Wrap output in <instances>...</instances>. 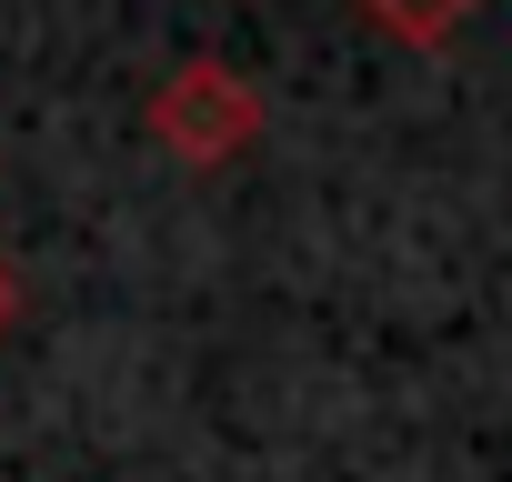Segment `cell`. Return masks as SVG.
I'll return each instance as SVG.
<instances>
[{"label": "cell", "instance_id": "obj_3", "mask_svg": "<svg viewBox=\"0 0 512 482\" xmlns=\"http://www.w3.org/2000/svg\"><path fill=\"white\" fill-rule=\"evenodd\" d=\"M11 322H21V262L0 252V342H11Z\"/></svg>", "mask_w": 512, "mask_h": 482}, {"label": "cell", "instance_id": "obj_2", "mask_svg": "<svg viewBox=\"0 0 512 482\" xmlns=\"http://www.w3.org/2000/svg\"><path fill=\"white\" fill-rule=\"evenodd\" d=\"M472 11H482V0H362V21H372L392 51H442Z\"/></svg>", "mask_w": 512, "mask_h": 482}, {"label": "cell", "instance_id": "obj_1", "mask_svg": "<svg viewBox=\"0 0 512 482\" xmlns=\"http://www.w3.org/2000/svg\"><path fill=\"white\" fill-rule=\"evenodd\" d=\"M141 131H151L181 171H231V161L262 151L272 111H262V81H251V71H231V61L191 51V61H171V71H161V91H151Z\"/></svg>", "mask_w": 512, "mask_h": 482}]
</instances>
